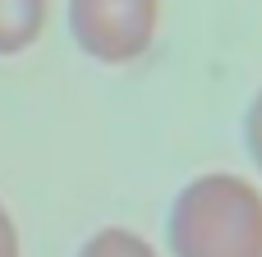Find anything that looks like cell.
Instances as JSON below:
<instances>
[{"mask_svg":"<svg viewBox=\"0 0 262 257\" xmlns=\"http://www.w3.org/2000/svg\"><path fill=\"white\" fill-rule=\"evenodd\" d=\"M175 257H262V193L239 175H203L170 207Z\"/></svg>","mask_w":262,"mask_h":257,"instance_id":"1","label":"cell"},{"mask_svg":"<svg viewBox=\"0 0 262 257\" xmlns=\"http://www.w3.org/2000/svg\"><path fill=\"white\" fill-rule=\"evenodd\" d=\"M0 257H18V235H14V221L5 216V207H0Z\"/></svg>","mask_w":262,"mask_h":257,"instance_id":"6","label":"cell"},{"mask_svg":"<svg viewBox=\"0 0 262 257\" xmlns=\"http://www.w3.org/2000/svg\"><path fill=\"white\" fill-rule=\"evenodd\" d=\"M249 152H253V161L262 166V92L253 97V106H249Z\"/></svg>","mask_w":262,"mask_h":257,"instance_id":"5","label":"cell"},{"mask_svg":"<svg viewBox=\"0 0 262 257\" xmlns=\"http://www.w3.org/2000/svg\"><path fill=\"white\" fill-rule=\"evenodd\" d=\"M78 257H157L147 239H138L134 230H101L83 244Z\"/></svg>","mask_w":262,"mask_h":257,"instance_id":"4","label":"cell"},{"mask_svg":"<svg viewBox=\"0 0 262 257\" xmlns=\"http://www.w3.org/2000/svg\"><path fill=\"white\" fill-rule=\"evenodd\" d=\"M74 41L101 64H124L143 55L157 32V0H69Z\"/></svg>","mask_w":262,"mask_h":257,"instance_id":"2","label":"cell"},{"mask_svg":"<svg viewBox=\"0 0 262 257\" xmlns=\"http://www.w3.org/2000/svg\"><path fill=\"white\" fill-rule=\"evenodd\" d=\"M46 23V0H0V55L23 51Z\"/></svg>","mask_w":262,"mask_h":257,"instance_id":"3","label":"cell"}]
</instances>
